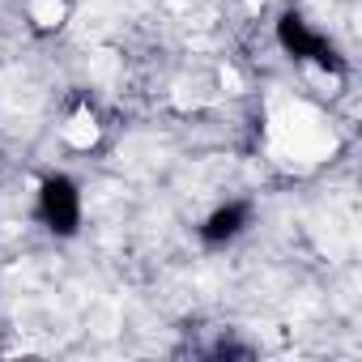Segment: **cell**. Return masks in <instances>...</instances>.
<instances>
[{"instance_id": "obj_3", "label": "cell", "mask_w": 362, "mask_h": 362, "mask_svg": "<svg viewBox=\"0 0 362 362\" xmlns=\"http://www.w3.org/2000/svg\"><path fill=\"white\" fill-rule=\"evenodd\" d=\"M247 218H252L247 205H222L218 214H209V222L201 226V235H205V243H226V239H235L247 226Z\"/></svg>"}, {"instance_id": "obj_1", "label": "cell", "mask_w": 362, "mask_h": 362, "mask_svg": "<svg viewBox=\"0 0 362 362\" xmlns=\"http://www.w3.org/2000/svg\"><path fill=\"white\" fill-rule=\"evenodd\" d=\"M39 218L56 235H73L77 230V222H81V197L73 188V179H64V175L47 179L43 192H39Z\"/></svg>"}, {"instance_id": "obj_2", "label": "cell", "mask_w": 362, "mask_h": 362, "mask_svg": "<svg viewBox=\"0 0 362 362\" xmlns=\"http://www.w3.org/2000/svg\"><path fill=\"white\" fill-rule=\"evenodd\" d=\"M277 39H281V47H286L294 60H315V64H324V69H341V60L332 56V47H328L315 30H307V22H303L298 13H286V18L277 22Z\"/></svg>"}]
</instances>
